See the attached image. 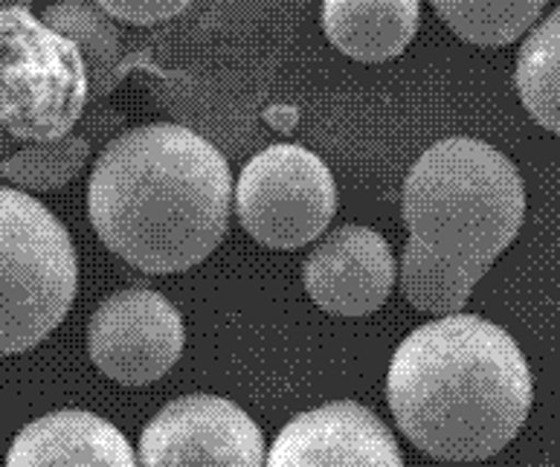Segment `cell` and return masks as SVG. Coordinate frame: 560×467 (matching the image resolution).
<instances>
[{"instance_id": "cell-1", "label": "cell", "mask_w": 560, "mask_h": 467, "mask_svg": "<svg viewBox=\"0 0 560 467\" xmlns=\"http://www.w3.org/2000/svg\"><path fill=\"white\" fill-rule=\"evenodd\" d=\"M230 209L233 175L224 154L172 122L119 133L88 184V215L102 244L145 273L201 265L224 238Z\"/></svg>"}, {"instance_id": "cell-2", "label": "cell", "mask_w": 560, "mask_h": 467, "mask_svg": "<svg viewBox=\"0 0 560 467\" xmlns=\"http://www.w3.org/2000/svg\"><path fill=\"white\" fill-rule=\"evenodd\" d=\"M532 398L517 340L462 311L407 334L386 375V400L401 433L439 462L497 456L526 424Z\"/></svg>"}, {"instance_id": "cell-3", "label": "cell", "mask_w": 560, "mask_h": 467, "mask_svg": "<svg viewBox=\"0 0 560 467\" xmlns=\"http://www.w3.org/2000/svg\"><path fill=\"white\" fill-rule=\"evenodd\" d=\"M401 215L410 242L435 265L477 284L520 233L526 186L502 151L470 137H447L412 163Z\"/></svg>"}, {"instance_id": "cell-4", "label": "cell", "mask_w": 560, "mask_h": 467, "mask_svg": "<svg viewBox=\"0 0 560 467\" xmlns=\"http://www.w3.org/2000/svg\"><path fill=\"white\" fill-rule=\"evenodd\" d=\"M79 259L59 218L0 186V354H21L68 317Z\"/></svg>"}, {"instance_id": "cell-5", "label": "cell", "mask_w": 560, "mask_h": 467, "mask_svg": "<svg viewBox=\"0 0 560 467\" xmlns=\"http://www.w3.org/2000/svg\"><path fill=\"white\" fill-rule=\"evenodd\" d=\"M88 96L79 47L21 9L0 12V126L26 140L73 128Z\"/></svg>"}, {"instance_id": "cell-6", "label": "cell", "mask_w": 560, "mask_h": 467, "mask_svg": "<svg viewBox=\"0 0 560 467\" xmlns=\"http://www.w3.org/2000/svg\"><path fill=\"white\" fill-rule=\"evenodd\" d=\"M337 212L331 168L314 151L282 142L259 151L235 184L238 224L265 247L296 250L317 242Z\"/></svg>"}, {"instance_id": "cell-7", "label": "cell", "mask_w": 560, "mask_h": 467, "mask_svg": "<svg viewBox=\"0 0 560 467\" xmlns=\"http://www.w3.org/2000/svg\"><path fill=\"white\" fill-rule=\"evenodd\" d=\"M265 435L233 400L186 395L160 409L140 435L137 467H265Z\"/></svg>"}, {"instance_id": "cell-8", "label": "cell", "mask_w": 560, "mask_h": 467, "mask_svg": "<svg viewBox=\"0 0 560 467\" xmlns=\"http://www.w3.org/2000/svg\"><path fill=\"white\" fill-rule=\"evenodd\" d=\"M180 311L158 291L126 288L93 311L88 351L102 375L122 386L154 384L184 351Z\"/></svg>"}, {"instance_id": "cell-9", "label": "cell", "mask_w": 560, "mask_h": 467, "mask_svg": "<svg viewBox=\"0 0 560 467\" xmlns=\"http://www.w3.org/2000/svg\"><path fill=\"white\" fill-rule=\"evenodd\" d=\"M265 467H404V456L372 409L335 400L291 418L270 444Z\"/></svg>"}, {"instance_id": "cell-10", "label": "cell", "mask_w": 560, "mask_h": 467, "mask_svg": "<svg viewBox=\"0 0 560 467\" xmlns=\"http://www.w3.org/2000/svg\"><path fill=\"white\" fill-rule=\"evenodd\" d=\"M305 291L335 317H366L393 293L395 256L381 233L360 224L331 230L302 265Z\"/></svg>"}, {"instance_id": "cell-11", "label": "cell", "mask_w": 560, "mask_h": 467, "mask_svg": "<svg viewBox=\"0 0 560 467\" xmlns=\"http://www.w3.org/2000/svg\"><path fill=\"white\" fill-rule=\"evenodd\" d=\"M7 467H137V456L110 421L84 409H59L18 433Z\"/></svg>"}, {"instance_id": "cell-12", "label": "cell", "mask_w": 560, "mask_h": 467, "mask_svg": "<svg viewBox=\"0 0 560 467\" xmlns=\"http://www.w3.org/2000/svg\"><path fill=\"white\" fill-rule=\"evenodd\" d=\"M419 24V0H323L326 38L354 61L395 59Z\"/></svg>"}, {"instance_id": "cell-13", "label": "cell", "mask_w": 560, "mask_h": 467, "mask_svg": "<svg viewBox=\"0 0 560 467\" xmlns=\"http://www.w3.org/2000/svg\"><path fill=\"white\" fill-rule=\"evenodd\" d=\"M42 21L79 47L93 93H108L119 82L122 33L96 0H56L44 9Z\"/></svg>"}, {"instance_id": "cell-14", "label": "cell", "mask_w": 560, "mask_h": 467, "mask_svg": "<svg viewBox=\"0 0 560 467\" xmlns=\"http://www.w3.org/2000/svg\"><path fill=\"white\" fill-rule=\"evenodd\" d=\"M514 84L537 126L560 133V7L520 47Z\"/></svg>"}, {"instance_id": "cell-15", "label": "cell", "mask_w": 560, "mask_h": 467, "mask_svg": "<svg viewBox=\"0 0 560 467\" xmlns=\"http://www.w3.org/2000/svg\"><path fill=\"white\" fill-rule=\"evenodd\" d=\"M462 42L505 47L537 24L549 0H430Z\"/></svg>"}, {"instance_id": "cell-16", "label": "cell", "mask_w": 560, "mask_h": 467, "mask_svg": "<svg viewBox=\"0 0 560 467\" xmlns=\"http://www.w3.org/2000/svg\"><path fill=\"white\" fill-rule=\"evenodd\" d=\"M88 157H91L88 140L65 133L56 140H38L35 145H26L24 151L3 160L0 175L26 192H50L68 186L82 172Z\"/></svg>"}, {"instance_id": "cell-17", "label": "cell", "mask_w": 560, "mask_h": 467, "mask_svg": "<svg viewBox=\"0 0 560 467\" xmlns=\"http://www.w3.org/2000/svg\"><path fill=\"white\" fill-rule=\"evenodd\" d=\"M474 288L477 284L453 276L451 270L435 265L421 247L407 242L401 256V293L412 308L424 311V314H439V317L459 314Z\"/></svg>"}, {"instance_id": "cell-18", "label": "cell", "mask_w": 560, "mask_h": 467, "mask_svg": "<svg viewBox=\"0 0 560 467\" xmlns=\"http://www.w3.org/2000/svg\"><path fill=\"white\" fill-rule=\"evenodd\" d=\"M110 17H117L122 24L151 26L168 17L180 15L195 0H96Z\"/></svg>"}]
</instances>
